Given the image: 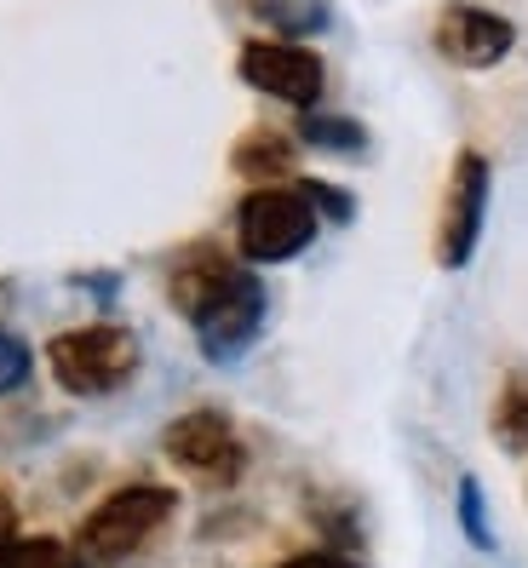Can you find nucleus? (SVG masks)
Masks as SVG:
<instances>
[{
	"label": "nucleus",
	"mask_w": 528,
	"mask_h": 568,
	"mask_svg": "<svg viewBox=\"0 0 528 568\" xmlns=\"http://www.w3.org/2000/svg\"><path fill=\"white\" fill-rule=\"evenodd\" d=\"M494 437H500V448H511V454L528 448V379H511L500 390V403H494Z\"/></svg>",
	"instance_id": "nucleus-12"
},
{
	"label": "nucleus",
	"mask_w": 528,
	"mask_h": 568,
	"mask_svg": "<svg viewBox=\"0 0 528 568\" xmlns=\"http://www.w3.org/2000/svg\"><path fill=\"white\" fill-rule=\"evenodd\" d=\"M18 546V517H12V499L0 494V557H7Z\"/></svg>",
	"instance_id": "nucleus-18"
},
{
	"label": "nucleus",
	"mask_w": 528,
	"mask_h": 568,
	"mask_svg": "<svg viewBox=\"0 0 528 568\" xmlns=\"http://www.w3.org/2000/svg\"><path fill=\"white\" fill-rule=\"evenodd\" d=\"M299 190L311 195V207H316V213H327V219H334V224H351V213H356V202H351V190H339V184H316V179H305Z\"/></svg>",
	"instance_id": "nucleus-16"
},
{
	"label": "nucleus",
	"mask_w": 528,
	"mask_h": 568,
	"mask_svg": "<svg viewBox=\"0 0 528 568\" xmlns=\"http://www.w3.org/2000/svg\"><path fill=\"white\" fill-rule=\"evenodd\" d=\"M167 459L184 465V471H195V477H236V465H242L236 425H230L219 408L179 414L167 425Z\"/></svg>",
	"instance_id": "nucleus-8"
},
{
	"label": "nucleus",
	"mask_w": 528,
	"mask_h": 568,
	"mask_svg": "<svg viewBox=\"0 0 528 568\" xmlns=\"http://www.w3.org/2000/svg\"><path fill=\"white\" fill-rule=\"evenodd\" d=\"M431 41H437V52L454 63V70H494V63H506V58H511L517 29H511L500 12L454 0V7H443Z\"/></svg>",
	"instance_id": "nucleus-7"
},
{
	"label": "nucleus",
	"mask_w": 528,
	"mask_h": 568,
	"mask_svg": "<svg viewBox=\"0 0 528 568\" xmlns=\"http://www.w3.org/2000/svg\"><path fill=\"white\" fill-rule=\"evenodd\" d=\"M230 166L253 184H276V179L293 173V139L276 126H253L236 139V150H230Z\"/></svg>",
	"instance_id": "nucleus-9"
},
{
	"label": "nucleus",
	"mask_w": 528,
	"mask_h": 568,
	"mask_svg": "<svg viewBox=\"0 0 528 568\" xmlns=\"http://www.w3.org/2000/svg\"><path fill=\"white\" fill-rule=\"evenodd\" d=\"M173 506H179L173 488L132 483V488L110 494L104 506L81 523V551H87L92 562H115V557H126V551H139L150 534L173 517Z\"/></svg>",
	"instance_id": "nucleus-4"
},
{
	"label": "nucleus",
	"mask_w": 528,
	"mask_h": 568,
	"mask_svg": "<svg viewBox=\"0 0 528 568\" xmlns=\"http://www.w3.org/2000/svg\"><path fill=\"white\" fill-rule=\"evenodd\" d=\"M47 367L70 396H110L139 374V339L110 322L70 327L47 345Z\"/></svg>",
	"instance_id": "nucleus-3"
},
{
	"label": "nucleus",
	"mask_w": 528,
	"mask_h": 568,
	"mask_svg": "<svg viewBox=\"0 0 528 568\" xmlns=\"http://www.w3.org/2000/svg\"><path fill=\"white\" fill-rule=\"evenodd\" d=\"M0 568H75V562L58 540H18L7 557H0Z\"/></svg>",
	"instance_id": "nucleus-14"
},
{
	"label": "nucleus",
	"mask_w": 528,
	"mask_h": 568,
	"mask_svg": "<svg viewBox=\"0 0 528 568\" xmlns=\"http://www.w3.org/2000/svg\"><path fill=\"white\" fill-rule=\"evenodd\" d=\"M236 70L253 92L276 98V104H293V110H316L322 92H327V70L322 58L299 41H247Z\"/></svg>",
	"instance_id": "nucleus-6"
},
{
	"label": "nucleus",
	"mask_w": 528,
	"mask_h": 568,
	"mask_svg": "<svg viewBox=\"0 0 528 568\" xmlns=\"http://www.w3.org/2000/svg\"><path fill=\"white\" fill-rule=\"evenodd\" d=\"M29 367H35V356H29V345L18 339V333H0V396L23 390Z\"/></svg>",
	"instance_id": "nucleus-15"
},
{
	"label": "nucleus",
	"mask_w": 528,
	"mask_h": 568,
	"mask_svg": "<svg viewBox=\"0 0 528 568\" xmlns=\"http://www.w3.org/2000/svg\"><path fill=\"white\" fill-rule=\"evenodd\" d=\"M322 213L299 184H258L236 207V247L253 264H287L316 242Z\"/></svg>",
	"instance_id": "nucleus-2"
},
{
	"label": "nucleus",
	"mask_w": 528,
	"mask_h": 568,
	"mask_svg": "<svg viewBox=\"0 0 528 568\" xmlns=\"http://www.w3.org/2000/svg\"><path fill=\"white\" fill-rule=\"evenodd\" d=\"M488 155L483 150H459L454 173H448V195H443V219H437V264L443 271H466L483 242V219H488Z\"/></svg>",
	"instance_id": "nucleus-5"
},
{
	"label": "nucleus",
	"mask_w": 528,
	"mask_h": 568,
	"mask_svg": "<svg viewBox=\"0 0 528 568\" xmlns=\"http://www.w3.org/2000/svg\"><path fill=\"white\" fill-rule=\"evenodd\" d=\"M167 298L173 311L195 327V345L207 362H242L271 316V293L253 271L230 264L224 253H190L179 271L167 276Z\"/></svg>",
	"instance_id": "nucleus-1"
},
{
	"label": "nucleus",
	"mask_w": 528,
	"mask_h": 568,
	"mask_svg": "<svg viewBox=\"0 0 528 568\" xmlns=\"http://www.w3.org/2000/svg\"><path fill=\"white\" fill-rule=\"evenodd\" d=\"M459 528L477 551H494V528H488V499H483V483L466 477L459 483Z\"/></svg>",
	"instance_id": "nucleus-13"
},
{
	"label": "nucleus",
	"mask_w": 528,
	"mask_h": 568,
	"mask_svg": "<svg viewBox=\"0 0 528 568\" xmlns=\"http://www.w3.org/2000/svg\"><path fill=\"white\" fill-rule=\"evenodd\" d=\"M247 7L276 29L282 41H305V36H322L334 23V7L327 0H247Z\"/></svg>",
	"instance_id": "nucleus-10"
},
{
	"label": "nucleus",
	"mask_w": 528,
	"mask_h": 568,
	"mask_svg": "<svg viewBox=\"0 0 528 568\" xmlns=\"http://www.w3.org/2000/svg\"><path fill=\"white\" fill-rule=\"evenodd\" d=\"M299 144L322 150V155H362L368 150V126L351 115H327V110H305L299 115Z\"/></svg>",
	"instance_id": "nucleus-11"
},
{
	"label": "nucleus",
	"mask_w": 528,
	"mask_h": 568,
	"mask_svg": "<svg viewBox=\"0 0 528 568\" xmlns=\"http://www.w3.org/2000/svg\"><path fill=\"white\" fill-rule=\"evenodd\" d=\"M282 568H356V562L339 557V551H305V557H287Z\"/></svg>",
	"instance_id": "nucleus-17"
}]
</instances>
